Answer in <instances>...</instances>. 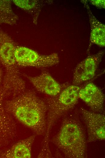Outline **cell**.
Returning <instances> with one entry per match:
<instances>
[{
    "instance_id": "1",
    "label": "cell",
    "mask_w": 105,
    "mask_h": 158,
    "mask_svg": "<svg viewBox=\"0 0 105 158\" xmlns=\"http://www.w3.org/2000/svg\"><path fill=\"white\" fill-rule=\"evenodd\" d=\"M6 111L36 134H45L46 130V103L33 91H23L3 104Z\"/></svg>"
},
{
    "instance_id": "2",
    "label": "cell",
    "mask_w": 105,
    "mask_h": 158,
    "mask_svg": "<svg viewBox=\"0 0 105 158\" xmlns=\"http://www.w3.org/2000/svg\"><path fill=\"white\" fill-rule=\"evenodd\" d=\"M53 143L65 157L87 156L84 130L79 119L75 116L69 115L64 118Z\"/></svg>"
},
{
    "instance_id": "3",
    "label": "cell",
    "mask_w": 105,
    "mask_h": 158,
    "mask_svg": "<svg viewBox=\"0 0 105 158\" xmlns=\"http://www.w3.org/2000/svg\"><path fill=\"white\" fill-rule=\"evenodd\" d=\"M15 43L7 33L0 31V61L5 71L2 86L14 96L24 91L25 83L20 75L14 56Z\"/></svg>"
},
{
    "instance_id": "4",
    "label": "cell",
    "mask_w": 105,
    "mask_h": 158,
    "mask_svg": "<svg viewBox=\"0 0 105 158\" xmlns=\"http://www.w3.org/2000/svg\"><path fill=\"white\" fill-rule=\"evenodd\" d=\"M80 88L78 85H70L62 90L57 95L48 98L46 103L47 108L46 130L42 148L49 149V136L52 128L57 120L76 104L79 99Z\"/></svg>"
},
{
    "instance_id": "5",
    "label": "cell",
    "mask_w": 105,
    "mask_h": 158,
    "mask_svg": "<svg viewBox=\"0 0 105 158\" xmlns=\"http://www.w3.org/2000/svg\"><path fill=\"white\" fill-rule=\"evenodd\" d=\"M14 56L18 65L22 67L45 68L55 65L59 62L57 53L41 55L33 50L22 46H16Z\"/></svg>"
},
{
    "instance_id": "6",
    "label": "cell",
    "mask_w": 105,
    "mask_h": 158,
    "mask_svg": "<svg viewBox=\"0 0 105 158\" xmlns=\"http://www.w3.org/2000/svg\"><path fill=\"white\" fill-rule=\"evenodd\" d=\"M81 115L87 128L88 142L103 140L105 138L104 114L81 108Z\"/></svg>"
},
{
    "instance_id": "7",
    "label": "cell",
    "mask_w": 105,
    "mask_h": 158,
    "mask_svg": "<svg viewBox=\"0 0 105 158\" xmlns=\"http://www.w3.org/2000/svg\"><path fill=\"white\" fill-rule=\"evenodd\" d=\"M104 53L103 50L91 55L79 63L73 73V84L78 85L93 78L100 63Z\"/></svg>"
},
{
    "instance_id": "8",
    "label": "cell",
    "mask_w": 105,
    "mask_h": 158,
    "mask_svg": "<svg viewBox=\"0 0 105 158\" xmlns=\"http://www.w3.org/2000/svg\"><path fill=\"white\" fill-rule=\"evenodd\" d=\"M5 92L0 88V147L9 143L15 137L17 127L11 115L4 109L3 100L6 96Z\"/></svg>"
},
{
    "instance_id": "9",
    "label": "cell",
    "mask_w": 105,
    "mask_h": 158,
    "mask_svg": "<svg viewBox=\"0 0 105 158\" xmlns=\"http://www.w3.org/2000/svg\"><path fill=\"white\" fill-rule=\"evenodd\" d=\"M78 96L93 111L99 112L103 110L104 95L101 90L94 83H89L80 88Z\"/></svg>"
},
{
    "instance_id": "10",
    "label": "cell",
    "mask_w": 105,
    "mask_h": 158,
    "mask_svg": "<svg viewBox=\"0 0 105 158\" xmlns=\"http://www.w3.org/2000/svg\"><path fill=\"white\" fill-rule=\"evenodd\" d=\"M26 76L37 91L51 97L57 95L62 91L60 84L46 71L35 76Z\"/></svg>"
},
{
    "instance_id": "11",
    "label": "cell",
    "mask_w": 105,
    "mask_h": 158,
    "mask_svg": "<svg viewBox=\"0 0 105 158\" xmlns=\"http://www.w3.org/2000/svg\"><path fill=\"white\" fill-rule=\"evenodd\" d=\"M35 137V135H32L18 141L8 149L1 153L0 158H31L32 146Z\"/></svg>"
},
{
    "instance_id": "12",
    "label": "cell",
    "mask_w": 105,
    "mask_h": 158,
    "mask_svg": "<svg viewBox=\"0 0 105 158\" xmlns=\"http://www.w3.org/2000/svg\"><path fill=\"white\" fill-rule=\"evenodd\" d=\"M84 3L87 10L91 27V33L88 50L93 44L100 47L105 46V26L93 14L85 1Z\"/></svg>"
},
{
    "instance_id": "13",
    "label": "cell",
    "mask_w": 105,
    "mask_h": 158,
    "mask_svg": "<svg viewBox=\"0 0 105 158\" xmlns=\"http://www.w3.org/2000/svg\"><path fill=\"white\" fill-rule=\"evenodd\" d=\"M18 19L11 7V1L0 0V23L10 25L16 23Z\"/></svg>"
},
{
    "instance_id": "14",
    "label": "cell",
    "mask_w": 105,
    "mask_h": 158,
    "mask_svg": "<svg viewBox=\"0 0 105 158\" xmlns=\"http://www.w3.org/2000/svg\"><path fill=\"white\" fill-rule=\"evenodd\" d=\"M15 4L21 8L33 14L39 10L40 3L36 0H13Z\"/></svg>"
},
{
    "instance_id": "15",
    "label": "cell",
    "mask_w": 105,
    "mask_h": 158,
    "mask_svg": "<svg viewBox=\"0 0 105 158\" xmlns=\"http://www.w3.org/2000/svg\"><path fill=\"white\" fill-rule=\"evenodd\" d=\"M90 2L94 5L99 8L105 9V0H90Z\"/></svg>"
},
{
    "instance_id": "16",
    "label": "cell",
    "mask_w": 105,
    "mask_h": 158,
    "mask_svg": "<svg viewBox=\"0 0 105 158\" xmlns=\"http://www.w3.org/2000/svg\"><path fill=\"white\" fill-rule=\"evenodd\" d=\"M2 72L0 70V87H1V84L2 81Z\"/></svg>"
}]
</instances>
